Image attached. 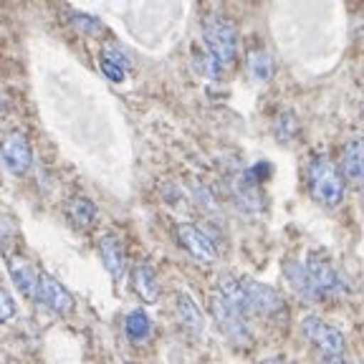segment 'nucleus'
I'll return each mask as SVG.
<instances>
[{"instance_id":"6ab92c4d","label":"nucleus","mask_w":364,"mask_h":364,"mask_svg":"<svg viewBox=\"0 0 364 364\" xmlns=\"http://www.w3.org/2000/svg\"><path fill=\"white\" fill-rule=\"evenodd\" d=\"M99 68H102V74L107 76L112 84H119L124 81L127 76V68H129V58L117 48V46H109L107 51H102V58H99Z\"/></svg>"},{"instance_id":"ddd939ff","label":"nucleus","mask_w":364,"mask_h":364,"mask_svg":"<svg viewBox=\"0 0 364 364\" xmlns=\"http://www.w3.org/2000/svg\"><path fill=\"white\" fill-rule=\"evenodd\" d=\"M132 289H134V294L142 299L144 304H154L159 299V291H162V286H159L157 281V273H154V268L149 266V263L139 261L134 268H132Z\"/></svg>"},{"instance_id":"f3484780","label":"nucleus","mask_w":364,"mask_h":364,"mask_svg":"<svg viewBox=\"0 0 364 364\" xmlns=\"http://www.w3.org/2000/svg\"><path fill=\"white\" fill-rule=\"evenodd\" d=\"M175 304H177L175 309H177V318H180L182 329L193 331V334H203L205 316H203V311H200L198 304L193 301V296L185 294V291H180L177 299H175Z\"/></svg>"},{"instance_id":"7ed1b4c3","label":"nucleus","mask_w":364,"mask_h":364,"mask_svg":"<svg viewBox=\"0 0 364 364\" xmlns=\"http://www.w3.org/2000/svg\"><path fill=\"white\" fill-rule=\"evenodd\" d=\"M210 311H213V318H215L218 329L223 331V336H225L228 341H233L235 347H250V344H253V334H250L245 316L235 311L220 294H213Z\"/></svg>"},{"instance_id":"9d476101","label":"nucleus","mask_w":364,"mask_h":364,"mask_svg":"<svg viewBox=\"0 0 364 364\" xmlns=\"http://www.w3.org/2000/svg\"><path fill=\"white\" fill-rule=\"evenodd\" d=\"M99 256H102V263L107 268V273L114 281H119L127 271V248L124 240L119 235L107 233L102 240H99Z\"/></svg>"},{"instance_id":"b1692460","label":"nucleus","mask_w":364,"mask_h":364,"mask_svg":"<svg viewBox=\"0 0 364 364\" xmlns=\"http://www.w3.org/2000/svg\"><path fill=\"white\" fill-rule=\"evenodd\" d=\"M16 316V301H13V296L8 289L0 291V318L3 321H11Z\"/></svg>"},{"instance_id":"9b49d317","label":"nucleus","mask_w":364,"mask_h":364,"mask_svg":"<svg viewBox=\"0 0 364 364\" xmlns=\"http://www.w3.org/2000/svg\"><path fill=\"white\" fill-rule=\"evenodd\" d=\"M230 190H233V195H235V200H238L240 208H245V210H261V205H263L261 182L250 175V170L238 172V175L233 177Z\"/></svg>"},{"instance_id":"f03ea898","label":"nucleus","mask_w":364,"mask_h":364,"mask_svg":"<svg viewBox=\"0 0 364 364\" xmlns=\"http://www.w3.org/2000/svg\"><path fill=\"white\" fill-rule=\"evenodd\" d=\"M205 51L210 53L220 68L233 66L238 58V28L225 16H208L203 23Z\"/></svg>"},{"instance_id":"2eb2a0df","label":"nucleus","mask_w":364,"mask_h":364,"mask_svg":"<svg viewBox=\"0 0 364 364\" xmlns=\"http://www.w3.org/2000/svg\"><path fill=\"white\" fill-rule=\"evenodd\" d=\"M284 276L291 284V289L301 296V299H309V301H321V296H318L316 286H314L311 276H309V271H306V263L286 261L284 263Z\"/></svg>"},{"instance_id":"20e7f679","label":"nucleus","mask_w":364,"mask_h":364,"mask_svg":"<svg viewBox=\"0 0 364 364\" xmlns=\"http://www.w3.org/2000/svg\"><path fill=\"white\" fill-rule=\"evenodd\" d=\"M301 331L324 357H341V352L347 347L344 334H341L336 326L326 324L321 316H314V314L301 318Z\"/></svg>"},{"instance_id":"0eeeda50","label":"nucleus","mask_w":364,"mask_h":364,"mask_svg":"<svg viewBox=\"0 0 364 364\" xmlns=\"http://www.w3.org/2000/svg\"><path fill=\"white\" fill-rule=\"evenodd\" d=\"M304 263H306V271H309V276H311L314 286H316L321 299H331L336 291L344 289L339 273H336V268L331 266L329 256H326L324 250H311Z\"/></svg>"},{"instance_id":"423d86ee","label":"nucleus","mask_w":364,"mask_h":364,"mask_svg":"<svg viewBox=\"0 0 364 364\" xmlns=\"http://www.w3.org/2000/svg\"><path fill=\"white\" fill-rule=\"evenodd\" d=\"M36 301H38L41 306L48 309V311H53L56 316H71L76 309V301H74V296H71V291H68L61 281L48 276V273H41L38 276Z\"/></svg>"},{"instance_id":"dca6fc26","label":"nucleus","mask_w":364,"mask_h":364,"mask_svg":"<svg viewBox=\"0 0 364 364\" xmlns=\"http://www.w3.org/2000/svg\"><path fill=\"white\" fill-rule=\"evenodd\" d=\"M215 294H220L223 299H225V301L230 304V306H233L238 314H243L245 318L253 314V306H250L248 296H245L243 286H240V279H233L230 273H225V276H220V279H218V291H215Z\"/></svg>"},{"instance_id":"5701e85b","label":"nucleus","mask_w":364,"mask_h":364,"mask_svg":"<svg viewBox=\"0 0 364 364\" xmlns=\"http://www.w3.org/2000/svg\"><path fill=\"white\" fill-rule=\"evenodd\" d=\"M276 136H279V142H291L294 139V134L299 132V122H296V117L291 112L281 114L279 119H276Z\"/></svg>"},{"instance_id":"a211bd4d","label":"nucleus","mask_w":364,"mask_h":364,"mask_svg":"<svg viewBox=\"0 0 364 364\" xmlns=\"http://www.w3.org/2000/svg\"><path fill=\"white\" fill-rule=\"evenodd\" d=\"M63 213H66V220L74 228H79V230H84V228H89L91 223L97 220V205L91 203L89 198H84V195L68 198Z\"/></svg>"},{"instance_id":"412c9836","label":"nucleus","mask_w":364,"mask_h":364,"mask_svg":"<svg viewBox=\"0 0 364 364\" xmlns=\"http://www.w3.org/2000/svg\"><path fill=\"white\" fill-rule=\"evenodd\" d=\"M248 71L258 84H268V81L273 79V71H276L273 56L266 48H253V51H248Z\"/></svg>"},{"instance_id":"1a4fd4ad","label":"nucleus","mask_w":364,"mask_h":364,"mask_svg":"<svg viewBox=\"0 0 364 364\" xmlns=\"http://www.w3.org/2000/svg\"><path fill=\"white\" fill-rule=\"evenodd\" d=\"M177 243H180L182 250H188L190 256L200 263H210L218 258V245L213 243V238L200 228L190 225V223H180L175 228Z\"/></svg>"},{"instance_id":"4be33fe9","label":"nucleus","mask_w":364,"mask_h":364,"mask_svg":"<svg viewBox=\"0 0 364 364\" xmlns=\"http://www.w3.org/2000/svg\"><path fill=\"white\" fill-rule=\"evenodd\" d=\"M71 23H74L76 28L81 31V33H86V36H102L104 31V23L99 21V18H94V16H89V13H81V11H74L71 13Z\"/></svg>"},{"instance_id":"39448f33","label":"nucleus","mask_w":364,"mask_h":364,"mask_svg":"<svg viewBox=\"0 0 364 364\" xmlns=\"http://www.w3.org/2000/svg\"><path fill=\"white\" fill-rule=\"evenodd\" d=\"M240 286H243L245 296H248L250 306H253V314H261V316H281L286 311V299L268 284H261V281L250 279V276H243L240 279Z\"/></svg>"},{"instance_id":"f257e3e1","label":"nucleus","mask_w":364,"mask_h":364,"mask_svg":"<svg viewBox=\"0 0 364 364\" xmlns=\"http://www.w3.org/2000/svg\"><path fill=\"white\" fill-rule=\"evenodd\" d=\"M309 193L324 208H336L344 200V177L331 165L326 154H314L309 159Z\"/></svg>"},{"instance_id":"6e6552de","label":"nucleus","mask_w":364,"mask_h":364,"mask_svg":"<svg viewBox=\"0 0 364 364\" xmlns=\"http://www.w3.org/2000/svg\"><path fill=\"white\" fill-rule=\"evenodd\" d=\"M3 165L11 175L23 177L33 165V149L23 132H8L3 139Z\"/></svg>"},{"instance_id":"4468645a","label":"nucleus","mask_w":364,"mask_h":364,"mask_svg":"<svg viewBox=\"0 0 364 364\" xmlns=\"http://www.w3.org/2000/svg\"><path fill=\"white\" fill-rule=\"evenodd\" d=\"M341 177L349 182H364V136H352L341 154Z\"/></svg>"},{"instance_id":"393cba45","label":"nucleus","mask_w":364,"mask_h":364,"mask_svg":"<svg viewBox=\"0 0 364 364\" xmlns=\"http://www.w3.org/2000/svg\"><path fill=\"white\" fill-rule=\"evenodd\" d=\"M321 364H349V362H344V359H339V357H326Z\"/></svg>"},{"instance_id":"aec40b11","label":"nucleus","mask_w":364,"mask_h":364,"mask_svg":"<svg viewBox=\"0 0 364 364\" xmlns=\"http://www.w3.org/2000/svg\"><path fill=\"white\" fill-rule=\"evenodd\" d=\"M124 331L134 344H144V341H149V336H152V331H154L149 314L144 311V309H134V311H129L124 318Z\"/></svg>"},{"instance_id":"f8f14e48","label":"nucleus","mask_w":364,"mask_h":364,"mask_svg":"<svg viewBox=\"0 0 364 364\" xmlns=\"http://www.w3.org/2000/svg\"><path fill=\"white\" fill-rule=\"evenodd\" d=\"M8 276H11L13 286L21 291L26 299H36V289H38V276L28 261L23 256H8Z\"/></svg>"}]
</instances>
